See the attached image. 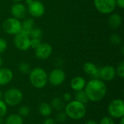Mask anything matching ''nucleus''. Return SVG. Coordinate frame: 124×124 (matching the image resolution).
Returning <instances> with one entry per match:
<instances>
[{
	"instance_id": "nucleus-24",
	"label": "nucleus",
	"mask_w": 124,
	"mask_h": 124,
	"mask_svg": "<svg viewBox=\"0 0 124 124\" xmlns=\"http://www.w3.org/2000/svg\"><path fill=\"white\" fill-rule=\"evenodd\" d=\"M18 70L23 74H28L31 71V66L28 62H22L18 65Z\"/></svg>"
},
{
	"instance_id": "nucleus-1",
	"label": "nucleus",
	"mask_w": 124,
	"mask_h": 124,
	"mask_svg": "<svg viewBox=\"0 0 124 124\" xmlns=\"http://www.w3.org/2000/svg\"><path fill=\"white\" fill-rule=\"evenodd\" d=\"M84 92L89 101L97 102L101 101L107 94V86L100 78H92L85 86Z\"/></svg>"
},
{
	"instance_id": "nucleus-38",
	"label": "nucleus",
	"mask_w": 124,
	"mask_h": 124,
	"mask_svg": "<svg viewBox=\"0 0 124 124\" xmlns=\"http://www.w3.org/2000/svg\"><path fill=\"white\" fill-rule=\"evenodd\" d=\"M2 65H3V60H2L1 57L0 56V68L2 67Z\"/></svg>"
},
{
	"instance_id": "nucleus-41",
	"label": "nucleus",
	"mask_w": 124,
	"mask_h": 124,
	"mask_svg": "<svg viewBox=\"0 0 124 124\" xmlns=\"http://www.w3.org/2000/svg\"><path fill=\"white\" fill-rule=\"evenodd\" d=\"M3 100V94H2V92L0 91V100Z\"/></svg>"
},
{
	"instance_id": "nucleus-31",
	"label": "nucleus",
	"mask_w": 124,
	"mask_h": 124,
	"mask_svg": "<svg viewBox=\"0 0 124 124\" xmlns=\"http://www.w3.org/2000/svg\"><path fill=\"white\" fill-rule=\"evenodd\" d=\"M41 44V39H31L30 46H31L32 49H36Z\"/></svg>"
},
{
	"instance_id": "nucleus-29",
	"label": "nucleus",
	"mask_w": 124,
	"mask_h": 124,
	"mask_svg": "<svg viewBox=\"0 0 124 124\" xmlns=\"http://www.w3.org/2000/svg\"><path fill=\"white\" fill-rule=\"evenodd\" d=\"M68 118V116L67 115L65 114V112H62V111H60L57 115V117H56V120L57 121L60 122V123H63L65 122Z\"/></svg>"
},
{
	"instance_id": "nucleus-19",
	"label": "nucleus",
	"mask_w": 124,
	"mask_h": 124,
	"mask_svg": "<svg viewBox=\"0 0 124 124\" xmlns=\"http://www.w3.org/2000/svg\"><path fill=\"white\" fill-rule=\"evenodd\" d=\"M39 112L44 117H49L52 113L51 105L47 102H41L39 106Z\"/></svg>"
},
{
	"instance_id": "nucleus-18",
	"label": "nucleus",
	"mask_w": 124,
	"mask_h": 124,
	"mask_svg": "<svg viewBox=\"0 0 124 124\" xmlns=\"http://www.w3.org/2000/svg\"><path fill=\"white\" fill-rule=\"evenodd\" d=\"M34 28V21L31 18H27L21 22V31L22 33L29 36L30 32Z\"/></svg>"
},
{
	"instance_id": "nucleus-26",
	"label": "nucleus",
	"mask_w": 124,
	"mask_h": 124,
	"mask_svg": "<svg viewBox=\"0 0 124 124\" xmlns=\"http://www.w3.org/2000/svg\"><path fill=\"white\" fill-rule=\"evenodd\" d=\"M110 41L111 44H113V45H119L121 43V41H122V39H121V37L118 34L113 33V34H112L110 36Z\"/></svg>"
},
{
	"instance_id": "nucleus-36",
	"label": "nucleus",
	"mask_w": 124,
	"mask_h": 124,
	"mask_svg": "<svg viewBox=\"0 0 124 124\" xmlns=\"http://www.w3.org/2000/svg\"><path fill=\"white\" fill-rule=\"evenodd\" d=\"M85 124H98V123L97 121L92 120V119H89V120H88V121H86Z\"/></svg>"
},
{
	"instance_id": "nucleus-35",
	"label": "nucleus",
	"mask_w": 124,
	"mask_h": 124,
	"mask_svg": "<svg viewBox=\"0 0 124 124\" xmlns=\"http://www.w3.org/2000/svg\"><path fill=\"white\" fill-rule=\"evenodd\" d=\"M116 6L120 7L121 9L124 8V0H116Z\"/></svg>"
},
{
	"instance_id": "nucleus-12",
	"label": "nucleus",
	"mask_w": 124,
	"mask_h": 124,
	"mask_svg": "<svg viewBox=\"0 0 124 124\" xmlns=\"http://www.w3.org/2000/svg\"><path fill=\"white\" fill-rule=\"evenodd\" d=\"M116 76V68L112 65H105L100 68V79L105 81H110Z\"/></svg>"
},
{
	"instance_id": "nucleus-23",
	"label": "nucleus",
	"mask_w": 124,
	"mask_h": 124,
	"mask_svg": "<svg viewBox=\"0 0 124 124\" xmlns=\"http://www.w3.org/2000/svg\"><path fill=\"white\" fill-rule=\"evenodd\" d=\"M43 36V32L40 28H33L30 32L29 36L31 39H41Z\"/></svg>"
},
{
	"instance_id": "nucleus-22",
	"label": "nucleus",
	"mask_w": 124,
	"mask_h": 124,
	"mask_svg": "<svg viewBox=\"0 0 124 124\" xmlns=\"http://www.w3.org/2000/svg\"><path fill=\"white\" fill-rule=\"evenodd\" d=\"M75 100L78 101V102H80L84 105H86L88 102H89V100H88V97L84 92V90H81V91H78V92H76V94H75Z\"/></svg>"
},
{
	"instance_id": "nucleus-34",
	"label": "nucleus",
	"mask_w": 124,
	"mask_h": 124,
	"mask_svg": "<svg viewBox=\"0 0 124 124\" xmlns=\"http://www.w3.org/2000/svg\"><path fill=\"white\" fill-rule=\"evenodd\" d=\"M42 124H57L56 121H54L53 118H46Z\"/></svg>"
},
{
	"instance_id": "nucleus-40",
	"label": "nucleus",
	"mask_w": 124,
	"mask_h": 124,
	"mask_svg": "<svg viewBox=\"0 0 124 124\" xmlns=\"http://www.w3.org/2000/svg\"><path fill=\"white\" fill-rule=\"evenodd\" d=\"M0 124H4V121L3 118H0Z\"/></svg>"
},
{
	"instance_id": "nucleus-33",
	"label": "nucleus",
	"mask_w": 124,
	"mask_h": 124,
	"mask_svg": "<svg viewBox=\"0 0 124 124\" xmlns=\"http://www.w3.org/2000/svg\"><path fill=\"white\" fill-rule=\"evenodd\" d=\"M62 100H63V101L65 102H70L71 100H72V99H73V97H72V94H70V93H68V92H67V93H65L63 95H62Z\"/></svg>"
},
{
	"instance_id": "nucleus-11",
	"label": "nucleus",
	"mask_w": 124,
	"mask_h": 124,
	"mask_svg": "<svg viewBox=\"0 0 124 124\" xmlns=\"http://www.w3.org/2000/svg\"><path fill=\"white\" fill-rule=\"evenodd\" d=\"M27 10L31 16L34 17H41L44 14L45 8L41 1L33 0L30 4L28 5Z\"/></svg>"
},
{
	"instance_id": "nucleus-14",
	"label": "nucleus",
	"mask_w": 124,
	"mask_h": 124,
	"mask_svg": "<svg viewBox=\"0 0 124 124\" xmlns=\"http://www.w3.org/2000/svg\"><path fill=\"white\" fill-rule=\"evenodd\" d=\"M84 71L92 78H100V68L92 62H86L83 66Z\"/></svg>"
},
{
	"instance_id": "nucleus-3",
	"label": "nucleus",
	"mask_w": 124,
	"mask_h": 124,
	"mask_svg": "<svg viewBox=\"0 0 124 124\" xmlns=\"http://www.w3.org/2000/svg\"><path fill=\"white\" fill-rule=\"evenodd\" d=\"M28 74L30 83L33 87L43 89L46 86L48 83V74L42 68H34L31 70Z\"/></svg>"
},
{
	"instance_id": "nucleus-32",
	"label": "nucleus",
	"mask_w": 124,
	"mask_h": 124,
	"mask_svg": "<svg viewBox=\"0 0 124 124\" xmlns=\"http://www.w3.org/2000/svg\"><path fill=\"white\" fill-rule=\"evenodd\" d=\"M7 49V41L3 39L0 38V54L4 53Z\"/></svg>"
},
{
	"instance_id": "nucleus-20",
	"label": "nucleus",
	"mask_w": 124,
	"mask_h": 124,
	"mask_svg": "<svg viewBox=\"0 0 124 124\" xmlns=\"http://www.w3.org/2000/svg\"><path fill=\"white\" fill-rule=\"evenodd\" d=\"M23 118L19 114H10L4 121V124H23Z\"/></svg>"
},
{
	"instance_id": "nucleus-37",
	"label": "nucleus",
	"mask_w": 124,
	"mask_h": 124,
	"mask_svg": "<svg viewBox=\"0 0 124 124\" xmlns=\"http://www.w3.org/2000/svg\"><path fill=\"white\" fill-rule=\"evenodd\" d=\"M119 124H124V117L120 118V122H119Z\"/></svg>"
},
{
	"instance_id": "nucleus-28",
	"label": "nucleus",
	"mask_w": 124,
	"mask_h": 124,
	"mask_svg": "<svg viewBox=\"0 0 124 124\" xmlns=\"http://www.w3.org/2000/svg\"><path fill=\"white\" fill-rule=\"evenodd\" d=\"M7 113V105L3 100H0V118H3Z\"/></svg>"
},
{
	"instance_id": "nucleus-9",
	"label": "nucleus",
	"mask_w": 124,
	"mask_h": 124,
	"mask_svg": "<svg viewBox=\"0 0 124 124\" xmlns=\"http://www.w3.org/2000/svg\"><path fill=\"white\" fill-rule=\"evenodd\" d=\"M31 38L28 35L25 34L22 32L15 35L14 44L15 47L20 51H26L31 48L30 46Z\"/></svg>"
},
{
	"instance_id": "nucleus-17",
	"label": "nucleus",
	"mask_w": 124,
	"mask_h": 124,
	"mask_svg": "<svg viewBox=\"0 0 124 124\" xmlns=\"http://www.w3.org/2000/svg\"><path fill=\"white\" fill-rule=\"evenodd\" d=\"M108 24L113 29H117L122 25V17L119 14H112L108 18Z\"/></svg>"
},
{
	"instance_id": "nucleus-39",
	"label": "nucleus",
	"mask_w": 124,
	"mask_h": 124,
	"mask_svg": "<svg viewBox=\"0 0 124 124\" xmlns=\"http://www.w3.org/2000/svg\"><path fill=\"white\" fill-rule=\"evenodd\" d=\"M33 1V0H25V2H26V4L28 5V4H30Z\"/></svg>"
},
{
	"instance_id": "nucleus-4",
	"label": "nucleus",
	"mask_w": 124,
	"mask_h": 124,
	"mask_svg": "<svg viewBox=\"0 0 124 124\" xmlns=\"http://www.w3.org/2000/svg\"><path fill=\"white\" fill-rule=\"evenodd\" d=\"M23 93L17 88H10L3 94V100L7 105L14 107L18 105L23 100Z\"/></svg>"
},
{
	"instance_id": "nucleus-10",
	"label": "nucleus",
	"mask_w": 124,
	"mask_h": 124,
	"mask_svg": "<svg viewBox=\"0 0 124 124\" xmlns=\"http://www.w3.org/2000/svg\"><path fill=\"white\" fill-rule=\"evenodd\" d=\"M35 50V55L39 60H46L52 54V46L49 43H41Z\"/></svg>"
},
{
	"instance_id": "nucleus-13",
	"label": "nucleus",
	"mask_w": 124,
	"mask_h": 124,
	"mask_svg": "<svg viewBox=\"0 0 124 124\" xmlns=\"http://www.w3.org/2000/svg\"><path fill=\"white\" fill-rule=\"evenodd\" d=\"M10 12L13 17L18 20H21L26 16L28 10L23 4L19 2V3H15L12 6Z\"/></svg>"
},
{
	"instance_id": "nucleus-16",
	"label": "nucleus",
	"mask_w": 124,
	"mask_h": 124,
	"mask_svg": "<svg viewBox=\"0 0 124 124\" xmlns=\"http://www.w3.org/2000/svg\"><path fill=\"white\" fill-rule=\"evenodd\" d=\"M86 84V81L82 76H76L70 81V87L75 92H78L84 89Z\"/></svg>"
},
{
	"instance_id": "nucleus-15",
	"label": "nucleus",
	"mask_w": 124,
	"mask_h": 124,
	"mask_svg": "<svg viewBox=\"0 0 124 124\" xmlns=\"http://www.w3.org/2000/svg\"><path fill=\"white\" fill-rule=\"evenodd\" d=\"M13 79L12 70L7 68H0V86H6Z\"/></svg>"
},
{
	"instance_id": "nucleus-30",
	"label": "nucleus",
	"mask_w": 124,
	"mask_h": 124,
	"mask_svg": "<svg viewBox=\"0 0 124 124\" xmlns=\"http://www.w3.org/2000/svg\"><path fill=\"white\" fill-rule=\"evenodd\" d=\"M98 124H115V121L110 116H104L101 118L100 123Z\"/></svg>"
},
{
	"instance_id": "nucleus-5",
	"label": "nucleus",
	"mask_w": 124,
	"mask_h": 124,
	"mask_svg": "<svg viewBox=\"0 0 124 124\" xmlns=\"http://www.w3.org/2000/svg\"><path fill=\"white\" fill-rule=\"evenodd\" d=\"M108 112L112 118H121L124 117V100L122 99L112 100L108 107Z\"/></svg>"
},
{
	"instance_id": "nucleus-7",
	"label": "nucleus",
	"mask_w": 124,
	"mask_h": 124,
	"mask_svg": "<svg viewBox=\"0 0 124 124\" xmlns=\"http://www.w3.org/2000/svg\"><path fill=\"white\" fill-rule=\"evenodd\" d=\"M94 4L97 11L104 15L112 13L116 7V0H94Z\"/></svg>"
},
{
	"instance_id": "nucleus-42",
	"label": "nucleus",
	"mask_w": 124,
	"mask_h": 124,
	"mask_svg": "<svg viewBox=\"0 0 124 124\" xmlns=\"http://www.w3.org/2000/svg\"><path fill=\"white\" fill-rule=\"evenodd\" d=\"M23 0H13V1H15V3H19V2H21L23 1Z\"/></svg>"
},
{
	"instance_id": "nucleus-27",
	"label": "nucleus",
	"mask_w": 124,
	"mask_h": 124,
	"mask_svg": "<svg viewBox=\"0 0 124 124\" xmlns=\"http://www.w3.org/2000/svg\"><path fill=\"white\" fill-rule=\"evenodd\" d=\"M116 75L118 76V77H120L121 78H124V62L121 61L117 68L116 69Z\"/></svg>"
},
{
	"instance_id": "nucleus-21",
	"label": "nucleus",
	"mask_w": 124,
	"mask_h": 124,
	"mask_svg": "<svg viewBox=\"0 0 124 124\" xmlns=\"http://www.w3.org/2000/svg\"><path fill=\"white\" fill-rule=\"evenodd\" d=\"M51 107L57 111H62L65 108V102L61 97H55L51 101Z\"/></svg>"
},
{
	"instance_id": "nucleus-2",
	"label": "nucleus",
	"mask_w": 124,
	"mask_h": 124,
	"mask_svg": "<svg viewBox=\"0 0 124 124\" xmlns=\"http://www.w3.org/2000/svg\"><path fill=\"white\" fill-rule=\"evenodd\" d=\"M64 110L68 118L73 120H81L86 114V105L75 100L68 102Z\"/></svg>"
},
{
	"instance_id": "nucleus-8",
	"label": "nucleus",
	"mask_w": 124,
	"mask_h": 124,
	"mask_svg": "<svg viewBox=\"0 0 124 124\" xmlns=\"http://www.w3.org/2000/svg\"><path fill=\"white\" fill-rule=\"evenodd\" d=\"M66 78L65 73L60 68H55L52 70L48 76V82L52 86H58L63 84Z\"/></svg>"
},
{
	"instance_id": "nucleus-25",
	"label": "nucleus",
	"mask_w": 124,
	"mask_h": 124,
	"mask_svg": "<svg viewBox=\"0 0 124 124\" xmlns=\"http://www.w3.org/2000/svg\"><path fill=\"white\" fill-rule=\"evenodd\" d=\"M30 113H31V109L27 105H23L20 107L18 110V114L21 117H27L28 116H29Z\"/></svg>"
},
{
	"instance_id": "nucleus-6",
	"label": "nucleus",
	"mask_w": 124,
	"mask_h": 124,
	"mask_svg": "<svg viewBox=\"0 0 124 124\" xmlns=\"http://www.w3.org/2000/svg\"><path fill=\"white\" fill-rule=\"evenodd\" d=\"M2 29L9 35H16L21 31V22L15 17H9L2 23Z\"/></svg>"
}]
</instances>
